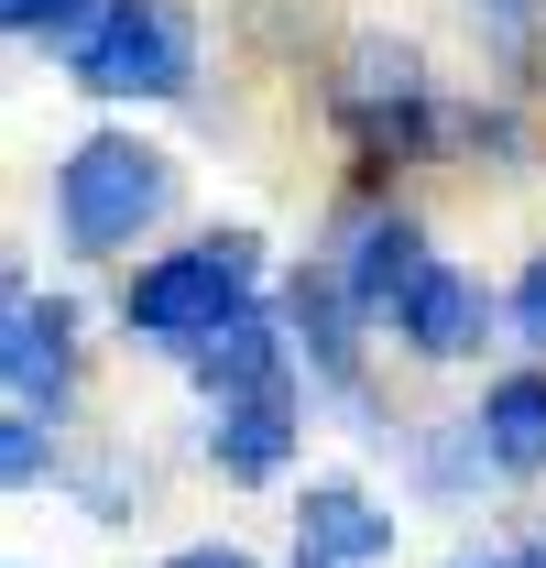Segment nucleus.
Listing matches in <instances>:
<instances>
[{"label":"nucleus","mask_w":546,"mask_h":568,"mask_svg":"<svg viewBox=\"0 0 546 568\" xmlns=\"http://www.w3.org/2000/svg\"><path fill=\"white\" fill-rule=\"evenodd\" d=\"M252 230H208L186 252H164V263H142L121 284V328L132 339H175V351H208L230 317H241V295H252Z\"/></svg>","instance_id":"f257e3e1"},{"label":"nucleus","mask_w":546,"mask_h":568,"mask_svg":"<svg viewBox=\"0 0 546 568\" xmlns=\"http://www.w3.org/2000/svg\"><path fill=\"white\" fill-rule=\"evenodd\" d=\"M164 197H175V164L153 142H132V132H88L55 164V219H67L77 252H121L132 230L164 219Z\"/></svg>","instance_id":"f03ea898"},{"label":"nucleus","mask_w":546,"mask_h":568,"mask_svg":"<svg viewBox=\"0 0 546 568\" xmlns=\"http://www.w3.org/2000/svg\"><path fill=\"white\" fill-rule=\"evenodd\" d=\"M186 77H198V22L175 0H110L77 33V88L99 99H175Z\"/></svg>","instance_id":"7ed1b4c3"},{"label":"nucleus","mask_w":546,"mask_h":568,"mask_svg":"<svg viewBox=\"0 0 546 568\" xmlns=\"http://www.w3.org/2000/svg\"><path fill=\"white\" fill-rule=\"evenodd\" d=\"M340 121L361 132V153H405L426 142V67H415L405 44H361L340 77Z\"/></svg>","instance_id":"20e7f679"},{"label":"nucleus","mask_w":546,"mask_h":568,"mask_svg":"<svg viewBox=\"0 0 546 568\" xmlns=\"http://www.w3.org/2000/svg\"><path fill=\"white\" fill-rule=\"evenodd\" d=\"M437 274V252H426V230L394 209H372V219H350V252H340V284L361 295V317H394L415 284Z\"/></svg>","instance_id":"39448f33"},{"label":"nucleus","mask_w":546,"mask_h":568,"mask_svg":"<svg viewBox=\"0 0 546 568\" xmlns=\"http://www.w3.org/2000/svg\"><path fill=\"white\" fill-rule=\"evenodd\" d=\"M295 536H306V568H372V558H394V514H372V493H350V481H306Z\"/></svg>","instance_id":"423d86ee"},{"label":"nucleus","mask_w":546,"mask_h":568,"mask_svg":"<svg viewBox=\"0 0 546 568\" xmlns=\"http://www.w3.org/2000/svg\"><path fill=\"white\" fill-rule=\"evenodd\" d=\"M208 459H219L230 481H273V470L295 459V383H284V394H252V405H219V416H208Z\"/></svg>","instance_id":"0eeeda50"},{"label":"nucleus","mask_w":546,"mask_h":568,"mask_svg":"<svg viewBox=\"0 0 546 568\" xmlns=\"http://www.w3.org/2000/svg\"><path fill=\"white\" fill-rule=\"evenodd\" d=\"M481 317H492V306H481V284L459 274V263H437V274L394 306V339L426 351V361H459V351H481Z\"/></svg>","instance_id":"6e6552de"},{"label":"nucleus","mask_w":546,"mask_h":568,"mask_svg":"<svg viewBox=\"0 0 546 568\" xmlns=\"http://www.w3.org/2000/svg\"><path fill=\"white\" fill-rule=\"evenodd\" d=\"M471 437H481L492 470H546V372H503V383L481 394Z\"/></svg>","instance_id":"1a4fd4ad"},{"label":"nucleus","mask_w":546,"mask_h":568,"mask_svg":"<svg viewBox=\"0 0 546 568\" xmlns=\"http://www.w3.org/2000/svg\"><path fill=\"white\" fill-rule=\"evenodd\" d=\"M0 372H11V394H22V405L67 383V306H55V295L11 284V351H0Z\"/></svg>","instance_id":"9d476101"},{"label":"nucleus","mask_w":546,"mask_h":568,"mask_svg":"<svg viewBox=\"0 0 546 568\" xmlns=\"http://www.w3.org/2000/svg\"><path fill=\"white\" fill-rule=\"evenodd\" d=\"M198 383L219 405H252V394H284V339H273L263 317H230L219 339L198 351Z\"/></svg>","instance_id":"9b49d317"},{"label":"nucleus","mask_w":546,"mask_h":568,"mask_svg":"<svg viewBox=\"0 0 546 568\" xmlns=\"http://www.w3.org/2000/svg\"><path fill=\"white\" fill-rule=\"evenodd\" d=\"M350 317H361V295L340 284V263L328 274H295V339L328 361V372H350Z\"/></svg>","instance_id":"f8f14e48"},{"label":"nucleus","mask_w":546,"mask_h":568,"mask_svg":"<svg viewBox=\"0 0 546 568\" xmlns=\"http://www.w3.org/2000/svg\"><path fill=\"white\" fill-rule=\"evenodd\" d=\"M0 22H11V33H88V22H99V11H88V0H0Z\"/></svg>","instance_id":"ddd939ff"},{"label":"nucleus","mask_w":546,"mask_h":568,"mask_svg":"<svg viewBox=\"0 0 546 568\" xmlns=\"http://www.w3.org/2000/svg\"><path fill=\"white\" fill-rule=\"evenodd\" d=\"M0 470H11V481L44 470V416H33V405H11V426H0Z\"/></svg>","instance_id":"4468645a"},{"label":"nucleus","mask_w":546,"mask_h":568,"mask_svg":"<svg viewBox=\"0 0 546 568\" xmlns=\"http://www.w3.org/2000/svg\"><path fill=\"white\" fill-rule=\"evenodd\" d=\"M514 328H525V339H546V252L514 274Z\"/></svg>","instance_id":"2eb2a0df"},{"label":"nucleus","mask_w":546,"mask_h":568,"mask_svg":"<svg viewBox=\"0 0 546 568\" xmlns=\"http://www.w3.org/2000/svg\"><path fill=\"white\" fill-rule=\"evenodd\" d=\"M481 22H492V44H503V55H514V44H525V22H536V0H471Z\"/></svg>","instance_id":"dca6fc26"},{"label":"nucleus","mask_w":546,"mask_h":568,"mask_svg":"<svg viewBox=\"0 0 546 568\" xmlns=\"http://www.w3.org/2000/svg\"><path fill=\"white\" fill-rule=\"evenodd\" d=\"M164 568H252V558H241V547H175Z\"/></svg>","instance_id":"f3484780"}]
</instances>
